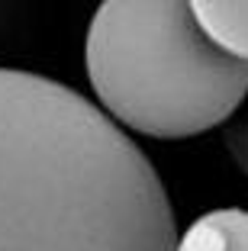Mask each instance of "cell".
I'll list each match as a JSON object with an SVG mask.
<instances>
[{
	"label": "cell",
	"instance_id": "3",
	"mask_svg": "<svg viewBox=\"0 0 248 251\" xmlns=\"http://www.w3.org/2000/svg\"><path fill=\"white\" fill-rule=\"evenodd\" d=\"M190 13L203 29V36L222 55L248 65V3L239 0H197Z\"/></svg>",
	"mask_w": 248,
	"mask_h": 251
},
{
	"label": "cell",
	"instance_id": "5",
	"mask_svg": "<svg viewBox=\"0 0 248 251\" xmlns=\"http://www.w3.org/2000/svg\"><path fill=\"white\" fill-rule=\"evenodd\" d=\"M226 151H229V158L235 161V168L245 174V180H248V97H245V103L235 110V116L229 119V126H226Z\"/></svg>",
	"mask_w": 248,
	"mask_h": 251
},
{
	"label": "cell",
	"instance_id": "1",
	"mask_svg": "<svg viewBox=\"0 0 248 251\" xmlns=\"http://www.w3.org/2000/svg\"><path fill=\"white\" fill-rule=\"evenodd\" d=\"M155 164L87 97L0 68V251H174Z\"/></svg>",
	"mask_w": 248,
	"mask_h": 251
},
{
	"label": "cell",
	"instance_id": "4",
	"mask_svg": "<svg viewBox=\"0 0 248 251\" xmlns=\"http://www.w3.org/2000/svg\"><path fill=\"white\" fill-rule=\"evenodd\" d=\"M174 251H248V209H210L187 226Z\"/></svg>",
	"mask_w": 248,
	"mask_h": 251
},
{
	"label": "cell",
	"instance_id": "2",
	"mask_svg": "<svg viewBox=\"0 0 248 251\" xmlns=\"http://www.w3.org/2000/svg\"><path fill=\"white\" fill-rule=\"evenodd\" d=\"M97 110L148 139H193L229 123L248 97V65L203 36L190 3L107 0L84 39Z\"/></svg>",
	"mask_w": 248,
	"mask_h": 251
}]
</instances>
